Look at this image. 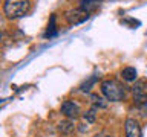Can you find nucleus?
<instances>
[{"label": "nucleus", "instance_id": "obj_1", "mask_svg": "<svg viewBox=\"0 0 147 137\" xmlns=\"http://www.w3.org/2000/svg\"><path fill=\"white\" fill-rule=\"evenodd\" d=\"M31 9L29 0H5L3 3V14L9 20H17V18L25 17Z\"/></svg>", "mask_w": 147, "mask_h": 137}, {"label": "nucleus", "instance_id": "obj_2", "mask_svg": "<svg viewBox=\"0 0 147 137\" xmlns=\"http://www.w3.org/2000/svg\"><path fill=\"white\" fill-rule=\"evenodd\" d=\"M100 90H101V94H103L106 98V100H109V102H119V100H123L124 96H126L124 87L115 79L103 81L100 85Z\"/></svg>", "mask_w": 147, "mask_h": 137}, {"label": "nucleus", "instance_id": "obj_3", "mask_svg": "<svg viewBox=\"0 0 147 137\" xmlns=\"http://www.w3.org/2000/svg\"><path fill=\"white\" fill-rule=\"evenodd\" d=\"M89 17H90V14L87 11H84V9H81V8L69 9V11L64 12V18H66V21L69 23V25H72V26L81 25V23H84Z\"/></svg>", "mask_w": 147, "mask_h": 137}, {"label": "nucleus", "instance_id": "obj_4", "mask_svg": "<svg viewBox=\"0 0 147 137\" xmlns=\"http://www.w3.org/2000/svg\"><path fill=\"white\" fill-rule=\"evenodd\" d=\"M132 94H133V100L138 105L147 104V81L146 79L135 81V84L132 87Z\"/></svg>", "mask_w": 147, "mask_h": 137}, {"label": "nucleus", "instance_id": "obj_5", "mask_svg": "<svg viewBox=\"0 0 147 137\" xmlns=\"http://www.w3.org/2000/svg\"><path fill=\"white\" fill-rule=\"evenodd\" d=\"M63 116H66V119H75L81 114V110H80V105H78L75 100H64L61 104V108H60Z\"/></svg>", "mask_w": 147, "mask_h": 137}, {"label": "nucleus", "instance_id": "obj_6", "mask_svg": "<svg viewBox=\"0 0 147 137\" xmlns=\"http://www.w3.org/2000/svg\"><path fill=\"white\" fill-rule=\"evenodd\" d=\"M124 134H126V137H142V130H141L140 122L133 117L126 119V122H124Z\"/></svg>", "mask_w": 147, "mask_h": 137}, {"label": "nucleus", "instance_id": "obj_7", "mask_svg": "<svg viewBox=\"0 0 147 137\" xmlns=\"http://www.w3.org/2000/svg\"><path fill=\"white\" fill-rule=\"evenodd\" d=\"M57 128L63 136H69L75 131V122H74V119H64V120H61L58 123Z\"/></svg>", "mask_w": 147, "mask_h": 137}, {"label": "nucleus", "instance_id": "obj_8", "mask_svg": "<svg viewBox=\"0 0 147 137\" xmlns=\"http://www.w3.org/2000/svg\"><path fill=\"white\" fill-rule=\"evenodd\" d=\"M121 76L126 82H135L138 79V72L135 67H126L121 70Z\"/></svg>", "mask_w": 147, "mask_h": 137}, {"label": "nucleus", "instance_id": "obj_9", "mask_svg": "<svg viewBox=\"0 0 147 137\" xmlns=\"http://www.w3.org/2000/svg\"><path fill=\"white\" fill-rule=\"evenodd\" d=\"M100 3H101V0H80V6L78 8L84 9V11H87L90 14L94 9H96L100 6Z\"/></svg>", "mask_w": 147, "mask_h": 137}, {"label": "nucleus", "instance_id": "obj_10", "mask_svg": "<svg viewBox=\"0 0 147 137\" xmlns=\"http://www.w3.org/2000/svg\"><path fill=\"white\" fill-rule=\"evenodd\" d=\"M57 25H55V15L52 14L51 15V20H49V25H48V29L45 32V38H52V37L57 35Z\"/></svg>", "mask_w": 147, "mask_h": 137}, {"label": "nucleus", "instance_id": "obj_11", "mask_svg": "<svg viewBox=\"0 0 147 137\" xmlns=\"http://www.w3.org/2000/svg\"><path fill=\"white\" fill-rule=\"evenodd\" d=\"M83 119L87 123H94L96 120V107H92L90 110H87L86 113H83Z\"/></svg>", "mask_w": 147, "mask_h": 137}, {"label": "nucleus", "instance_id": "obj_12", "mask_svg": "<svg viewBox=\"0 0 147 137\" xmlns=\"http://www.w3.org/2000/svg\"><path fill=\"white\" fill-rule=\"evenodd\" d=\"M96 79H98L96 76H92L90 79H87V81L84 82V84H83V85L80 87V88H81L83 91H89V90H90V87H92V85H94L95 82H96Z\"/></svg>", "mask_w": 147, "mask_h": 137}, {"label": "nucleus", "instance_id": "obj_13", "mask_svg": "<svg viewBox=\"0 0 147 137\" xmlns=\"http://www.w3.org/2000/svg\"><path fill=\"white\" fill-rule=\"evenodd\" d=\"M94 137H112V136L107 134V132H98V134H95Z\"/></svg>", "mask_w": 147, "mask_h": 137}]
</instances>
